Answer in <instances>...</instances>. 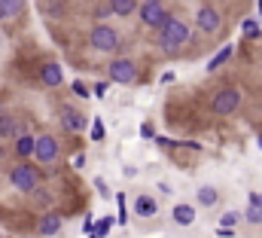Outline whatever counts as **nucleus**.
<instances>
[{
  "instance_id": "obj_35",
  "label": "nucleus",
  "mask_w": 262,
  "mask_h": 238,
  "mask_svg": "<svg viewBox=\"0 0 262 238\" xmlns=\"http://www.w3.org/2000/svg\"><path fill=\"white\" fill-rule=\"evenodd\" d=\"M259 15H262V0H259Z\"/></svg>"
},
{
  "instance_id": "obj_6",
  "label": "nucleus",
  "mask_w": 262,
  "mask_h": 238,
  "mask_svg": "<svg viewBox=\"0 0 262 238\" xmlns=\"http://www.w3.org/2000/svg\"><path fill=\"white\" fill-rule=\"evenodd\" d=\"M210 107H213V113L229 116V113H235L241 107V92L238 89H223V92H216V98H213Z\"/></svg>"
},
{
  "instance_id": "obj_8",
  "label": "nucleus",
  "mask_w": 262,
  "mask_h": 238,
  "mask_svg": "<svg viewBox=\"0 0 262 238\" xmlns=\"http://www.w3.org/2000/svg\"><path fill=\"white\" fill-rule=\"evenodd\" d=\"M198 28H201L204 34H216V31L223 28L220 12H216L213 6H201V9H198Z\"/></svg>"
},
{
  "instance_id": "obj_1",
  "label": "nucleus",
  "mask_w": 262,
  "mask_h": 238,
  "mask_svg": "<svg viewBox=\"0 0 262 238\" xmlns=\"http://www.w3.org/2000/svg\"><path fill=\"white\" fill-rule=\"evenodd\" d=\"M189 28L180 22V18H168L162 28H159V46L165 49V52H177V49H183L186 43H189Z\"/></svg>"
},
{
  "instance_id": "obj_10",
  "label": "nucleus",
  "mask_w": 262,
  "mask_h": 238,
  "mask_svg": "<svg viewBox=\"0 0 262 238\" xmlns=\"http://www.w3.org/2000/svg\"><path fill=\"white\" fill-rule=\"evenodd\" d=\"M40 76H43V86H49V89L61 86V80H64L61 64H58V61H46V64H43V70H40Z\"/></svg>"
},
{
  "instance_id": "obj_25",
  "label": "nucleus",
  "mask_w": 262,
  "mask_h": 238,
  "mask_svg": "<svg viewBox=\"0 0 262 238\" xmlns=\"http://www.w3.org/2000/svg\"><path fill=\"white\" fill-rule=\"evenodd\" d=\"M238 220H241V214H238V211H229V214L223 217V226H235Z\"/></svg>"
},
{
  "instance_id": "obj_37",
  "label": "nucleus",
  "mask_w": 262,
  "mask_h": 238,
  "mask_svg": "<svg viewBox=\"0 0 262 238\" xmlns=\"http://www.w3.org/2000/svg\"><path fill=\"white\" fill-rule=\"evenodd\" d=\"M259 147H262V137H259Z\"/></svg>"
},
{
  "instance_id": "obj_4",
  "label": "nucleus",
  "mask_w": 262,
  "mask_h": 238,
  "mask_svg": "<svg viewBox=\"0 0 262 238\" xmlns=\"http://www.w3.org/2000/svg\"><path fill=\"white\" fill-rule=\"evenodd\" d=\"M34 159H37L40 165H52V162L58 159V141H55L52 134H40V137L34 141Z\"/></svg>"
},
{
  "instance_id": "obj_7",
  "label": "nucleus",
  "mask_w": 262,
  "mask_h": 238,
  "mask_svg": "<svg viewBox=\"0 0 262 238\" xmlns=\"http://www.w3.org/2000/svg\"><path fill=\"white\" fill-rule=\"evenodd\" d=\"M137 15H140V22H143L146 28H162V25L171 18L162 3H143V6L137 9Z\"/></svg>"
},
{
  "instance_id": "obj_31",
  "label": "nucleus",
  "mask_w": 262,
  "mask_h": 238,
  "mask_svg": "<svg viewBox=\"0 0 262 238\" xmlns=\"http://www.w3.org/2000/svg\"><path fill=\"white\" fill-rule=\"evenodd\" d=\"M73 165H76V168H82V165H85V156H82V153H79V156H73Z\"/></svg>"
},
{
  "instance_id": "obj_17",
  "label": "nucleus",
  "mask_w": 262,
  "mask_h": 238,
  "mask_svg": "<svg viewBox=\"0 0 262 238\" xmlns=\"http://www.w3.org/2000/svg\"><path fill=\"white\" fill-rule=\"evenodd\" d=\"M110 12L113 15H131V12H137V0H110Z\"/></svg>"
},
{
  "instance_id": "obj_32",
  "label": "nucleus",
  "mask_w": 262,
  "mask_h": 238,
  "mask_svg": "<svg viewBox=\"0 0 262 238\" xmlns=\"http://www.w3.org/2000/svg\"><path fill=\"white\" fill-rule=\"evenodd\" d=\"M95 183H98V192H101V195H107V183H104V180H101V177L95 180Z\"/></svg>"
},
{
  "instance_id": "obj_18",
  "label": "nucleus",
  "mask_w": 262,
  "mask_h": 238,
  "mask_svg": "<svg viewBox=\"0 0 262 238\" xmlns=\"http://www.w3.org/2000/svg\"><path fill=\"white\" fill-rule=\"evenodd\" d=\"M250 223H262V195H250V208L244 214Z\"/></svg>"
},
{
  "instance_id": "obj_33",
  "label": "nucleus",
  "mask_w": 262,
  "mask_h": 238,
  "mask_svg": "<svg viewBox=\"0 0 262 238\" xmlns=\"http://www.w3.org/2000/svg\"><path fill=\"white\" fill-rule=\"evenodd\" d=\"M0 159H6V150H3V147H0Z\"/></svg>"
},
{
  "instance_id": "obj_16",
  "label": "nucleus",
  "mask_w": 262,
  "mask_h": 238,
  "mask_svg": "<svg viewBox=\"0 0 262 238\" xmlns=\"http://www.w3.org/2000/svg\"><path fill=\"white\" fill-rule=\"evenodd\" d=\"M25 9V0H0V18H15L21 15Z\"/></svg>"
},
{
  "instance_id": "obj_3",
  "label": "nucleus",
  "mask_w": 262,
  "mask_h": 238,
  "mask_svg": "<svg viewBox=\"0 0 262 238\" xmlns=\"http://www.w3.org/2000/svg\"><path fill=\"white\" fill-rule=\"evenodd\" d=\"M89 43H92V49H98V52H116V49H119V31H113L110 25H95Z\"/></svg>"
},
{
  "instance_id": "obj_23",
  "label": "nucleus",
  "mask_w": 262,
  "mask_h": 238,
  "mask_svg": "<svg viewBox=\"0 0 262 238\" xmlns=\"http://www.w3.org/2000/svg\"><path fill=\"white\" fill-rule=\"evenodd\" d=\"M92 141H104V122L101 119H95V125H92V134H89Z\"/></svg>"
},
{
  "instance_id": "obj_29",
  "label": "nucleus",
  "mask_w": 262,
  "mask_h": 238,
  "mask_svg": "<svg viewBox=\"0 0 262 238\" xmlns=\"http://www.w3.org/2000/svg\"><path fill=\"white\" fill-rule=\"evenodd\" d=\"M140 134H143V137H156V134H152V125H149V122H143V125H140Z\"/></svg>"
},
{
  "instance_id": "obj_36",
  "label": "nucleus",
  "mask_w": 262,
  "mask_h": 238,
  "mask_svg": "<svg viewBox=\"0 0 262 238\" xmlns=\"http://www.w3.org/2000/svg\"><path fill=\"white\" fill-rule=\"evenodd\" d=\"M89 238H98V235H89Z\"/></svg>"
},
{
  "instance_id": "obj_14",
  "label": "nucleus",
  "mask_w": 262,
  "mask_h": 238,
  "mask_svg": "<svg viewBox=\"0 0 262 238\" xmlns=\"http://www.w3.org/2000/svg\"><path fill=\"white\" fill-rule=\"evenodd\" d=\"M18 134H21L18 119L9 116V113H0V137H18Z\"/></svg>"
},
{
  "instance_id": "obj_2",
  "label": "nucleus",
  "mask_w": 262,
  "mask_h": 238,
  "mask_svg": "<svg viewBox=\"0 0 262 238\" xmlns=\"http://www.w3.org/2000/svg\"><path fill=\"white\" fill-rule=\"evenodd\" d=\"M9 183L15 186V189H21V192H34L37 186H40V171L34 168V165H15L12 171H9Z\"/></svg>"
},
{
  "instance_id": "obj_24",
  "label": "nucleus",
  "mask_w": 262,
  "mask_h": 238,
  "mask_svg": "<svg viewBox=\"0 0 262 238\" xmlns=\"http://www.w3.org/2000/svg\"><path fill=\"white\" fill-rule=\"evenodd\" d=\"M34 199H37V202H40V205H52V195H49V192H46V189H40V186H37V189H34Z\"/></svg>"
},
{
  "instance_id": "obj_11",
  "label": "nucleus",
  "mask_w": 262,
  "mask_h": 238,
  "mask_svg": "<svg viewBox=\"0 0 262 238\" xmlns=\"http://www.w3.org/2000/svg\"><path fill=\"white\" fill-rule=\"evenodd\" d=\"M61 128L64 131H82L85 128V116L79 110H73V107H64L61 110Z\"/></svg>"
},
{
  "instance_id": "obj_26",
  "label": "nucleus",
  "mask_w": 262,
  "mask_h": 238,
  "mask_svg": "<svg viewBox=\"0 0 262 238\" xmlns=\"http://www.w3.org/2000/svg\"><path fill=\"white\" fill-rule=\"evenodd\" d=\"M73 92H76L79 98H89V89H85V83H79V80L73 83Z\"/></svg>"
},
{
  "instance_id": "obj_12",
  "label": "nucleus",
  "mask_w": 262,
  "mask_h": 238,
  "mask_svg": "<svg viewBox=\"0 0 262 238\" xmlns=\"http://www.w3.org/2000/svg\"><path fill=\"white\" fill-rule=\"evenodd\" d=\"M61 214H55V211H46L43 214V220H40V235H58L61 232Z\"/></svg>"
},
{
  "instance_id": "obj_27",
  "label": "nucleus",
  "mask_w": 262,
  "mask_h": 238,
  "mask_svg": "<svg viewBox=\"0 0 262 238\" xmlns=\"http://www.w3.org/2000/svg\"><path fill=\"white\" fill-rule=\"evenodd\" d=\"M116 202H119V223H125V195L119 192V195H116Z\"/></svg>"
},
{
  "instance_id": "obj_15",
  "label": "nucleus",
  "mask_w": 262,
  "mask_h": 238,
  "mask_svg": "<svg viewBox=\"0 0 262 238\" xmlns=\"http://www.w3.org/2000/svg\"><path fill=\"white\" fill-rule=\"evenodd\" d=\"M34 141H37L34 134H25V131H21V134L15 137V156H18V159L34 156Z\"/></svg>"
},
{
  "instance_id": "obj_22",
  "label": "nucleus",
  "mask_w": 262,
  "mask_h": 238,
  "mask_svg": "<svg viewBox=\"0 0 262 238\" xmlns=\"http://www.w3.org/2000/svg\"><path fill=\"white\" fill-rule=\"evenodd\" d=\"M241 28H244V34H247L250 40H256V37H259V25H256V22H250V18H247Z\"/></svg>"
},
{
  "instance_id": "obj_21",
  "label": "nucleus",
  "mask_w": 262,
  "mask_h": 238,
  "mask_svg": "<svg viewBox=\"0 0 262 238\" xmlns=\"http://www.w3.org/2000/svg\"><path fill=\"white\" fill-rule=\"evenodd\" d=\"M110 226H113V220H110V217H104V220H98V226L92 229V235L104 238V235H107V232H110Z\"/></svg>"
},
{
  "instance_id": "obj_38",
  "label": "nucleus",
  "mask_w": 262,
  "mask_h": 238,
  "mask_svg": "<svg viewBox=\"0 0 262 238\" xmlns=\"http://www.w3.org/2000/svg\"><path fill=\"white\" fill-rule=\"evenodd\" d=\"M0 238H3V235H0Z\"/></svg>"
},
{
  "instance_id": "obj_5",
  "label": "nucleus",
  "mask_w": 262,
  "mask_h": 238,
  "mask_svg": "<svg viewBox=\"0 0 262 238\" xmlns=\"http://www.w3.org/2000/svg\"><path fill=\"white\" fill-rule=\"evenodd\" d=\"M107 73H110V80H113V83L128 86V83H134V80H137V64H134L131 58H116V61H110Z\"/></svg>"
},
{
  "instance_id": "obj_9",
  "label": "nucleus",
  "mask_w": 262,
  "mask_h": 238,
  "mask_svg": "<svg viewBox=\"0 0 262 238\" xmlns=\"http://www.w3.org/2000/svg\"><path fill=\"white\" fill-rule=\"evenodd\" d=\"M134 214H137L140 220H149V217L159 214V202H156L152 195H137V199H134Z\"/></svg>"
},
{
  "instance_id": "obj_20",
  "label": "nucleus",
  "mask_w": 262,
  "mask_h": 238,
  "mask_svg": "<svg viewBox=\"0 0 262 238\" xmlns=\"http://www.w3.org/2000/svg\"><path fill=\"white\" fill-rule=\"evenodd\" d=\"M229 58H232V46H223V49L213 55V61H207V70H216L220 64H226Z\"/></svg>"
},
{
  "instance_id": "obj_30",
  "label": "nucleus",
  "mask_w": 262,
  "mask_h": 238,
  "mask_svg": "<svg viewBox=\"0 0 262 238\" xmlns=\"http://www.w3.org/2000/svg\"><path fill=\"white\" fill-rule=\"evenodd\" d=\"M104 92H107V83H95V95L104 98Z\"/></svg>"
},
{
  "instance_id": "obj_28",
  "label": "nucleus",
  "mask_w": 262,
  "mask_h": 238,
  "mask_svg": "<svg viewBox=\"0 0 262 238\" xmlns=\"http://www.w3.org/2000/svg\"><path fill=\"white\" fill-rule=\"evenodd\" d=\"M216 235H220V238H232L235 232H232V226H220V229H216Z\"/></svg>"
},
{
  "instance_id": "obj_13",
  "label": "nucleus",
  "mask_w": 262,
  "mask_h": 238,
  "mask_svg": "<svg viewBox=\"0 0 262 238\" xmlns=\"http://www.w3.org/2000/svg\"><path fill=\"white\" fill-rule=\"evenodd\" d=\"M174 223H180V226H192V223H195V208L186 205V202L174 205Z\"/></svg>"
},
{
  "instance_id": "obj_34",
  "label": "nucleus",
  "mask_w": 262,
  "mask_h": 238,
  "mask_svg": "<svg viewBox=\"0 0 262 238\" xmlns=\"http://www.w3.org/2000/svg\"><path fill=\"white\" fill-rule=\"evenodd\" d=\"M143 3H162V0H143Z\"/></svg>"
},
{
  "instance_id": "obj_19",
  "label": "nucleus",
  "mask_w": 262,
  "mask_h": 238,
  "mask_svg": "<svg viewBox=\"0 0 262 238\" xmlns=\"http://www.w3.org/2000/svg\"><path fill=\"white\" fill-rule=\"evenodd\" d=\"M198 202H201V205H216V202H220V192H216L213 186H201V189H198Z\"/></svg>"
}]
</instances>
